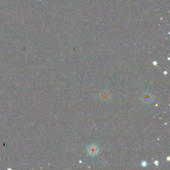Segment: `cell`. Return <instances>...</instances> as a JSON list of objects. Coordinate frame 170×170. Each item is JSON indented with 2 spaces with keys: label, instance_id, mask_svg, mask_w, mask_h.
Masks as SVG:
<instances>
[{
  "label": "cell",
  "instance_id": "obj_2",
  "mask_svg": "<svg viewBox=\"0 0 170 170\" xmlns=\"http://www.w3.org/2000/svg\"><path fill=\"white\" fill-rule=\"evenodd\" d=\"M142 100L146 103H150L153 100V96L149 93H145L142 96Z\"/></svg>",
  "mask_w": 170,
  "mask_h": 170
},
{
  "label": "cell",
  "instance_id": "obj_1",
  "mask_svg": "<svg viewBox=\"0 0 170 170\" xmlns=\"http://www.w3.org/2000/svg\"><path fill=\"white\" fill-rule=\"evenodd\" d=\"M87 152L90 155L95 156L97 155L98 152H99V148L95 144H91L87 148Z\"/></svg>",
  "mask_w": 170,
  "mask_h": 170
},
{
  "label": "cell",
  "instance_id": "obj_3",
  "mask_svg": "<svg viewBox=\"0 0 170 170\" xmlns=\"http://www.w3.org/2000/svg\"><path fill=\"white\" fill-rule=\"evenodd\" d=\"M101 98L104 100H108L110 98V95L106 91H104L101 93Z\"/></svg>",
  "mask_w": 170,
  "mask_h": 170
},
{
  "label": "cell",
  "instance_id": "obj_4",
  "mask_svg": "<svg viewBox=\"0 0 170 170\" xmlns=\"http://www.w3.org/2000/svg\"><path fill=\"white\" fill-rule=\"evenodd\" d=\"M142 166H146V162H144L142 163Z\"/></svg>",
  "mask_w": 170,
  "mask_h": 170
}]
</instances>
